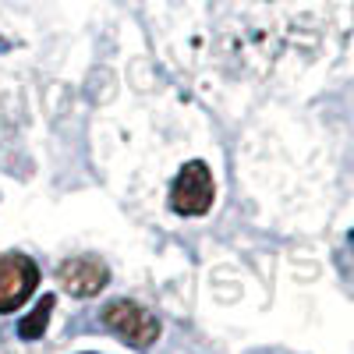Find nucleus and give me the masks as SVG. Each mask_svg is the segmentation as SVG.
<instances>
[{
	"instance_id": "f257e3e1",
	"label": "nucleus",
	"mask_w": 354,
	"mask_h": 354,
	"mask_svg": "<svg viewBox=\"0 0 354 354\" xmlns=\"http://www.w3.org/2000/svg\"><path fill=\"white\" fill-rule=\"evenodd\" d=\"M216 202V181H213V170L209 163L202 160H188L181 170H177L174 185H170V195H167V205L174 216H185V220H195V216H205Z\"/></svg>"
},
{
	"instance_id": "f03ea898",
	"label": "nucleus",
	"mask_w": 354,
	"mask_h": 354,
	"mask_svg": "<svg viewBox=\"0 0 354 354\" xmlns=\"http://www.w3.org/2000/svg\"><path fill=\"white\" fill-rule=\"evenodd\" d=\"M100 322H103V326H106L117 340H124V344L135 347V351H149V347L160 340V333H163L160 319L145 308V305L131 301V298L106 301L103 312H100Z\"/></svg>"
},
{
	"instance_id": "7ed1b4c3",
	"label": "nucleus",
	"mask_w": 354,
	"mask_h": 354,
	"mask_svg": "<svg viewBox=\"0 0 354 354\" xmlns=\"http://www.w3.org/2000/svg\"><path fill=\"white\" fill-rule=\"evenodd\" d=\"M39 287V266L25 252H0V315L18 312Z\"/></svg>"
},
{
	"instance_id": "20e7f679",
	"label": "nucleus",
	"mask_w": 354,
	"mask_h": 354,
	"mask_svg": "<svg viewBox=\"0 0 354 354\" xmlns=\"http://www.w3.org/2000/svg\"><path fill=\"white\" fill-rule=\"evenodd\" d=\"M57 280L71 298H96L110 283V270L100 255H71L57 266Z\"/></svg>"
},
{
	"instance_id": "39448f33",
	"label": "nucleus",
	"mask_w": 354,
	"mask_h": 354,
	"mask_svg": "<svg viewBox=\"0 0 354 354\" xmlns=\"http://www.w3.org/2000/svg\"><path fill=\"white\" fill-rule=\"evenodd\" d=\"M53 305H57L53 294H43V298L32 305V312H28V315L18 322V337H21V340H39V337L46 333V326H50Z\"/></svg>"
},
{
	"instance_id": "423d86ee",
	"label": "nucleus",
	"mask_w": 354,
	"mask_h": 354,
	"mask_svg": "<svg viewBox=\"0 0 354 354\" xmlns=\"http://www.w3.org/2000/svg\"><path fill=\"white\" fill-rule=\"evenodd\" d=\"M347 238H351V245H354V230H351V234H347Z\"/></svg>"
}]
</instances>
